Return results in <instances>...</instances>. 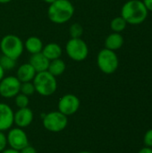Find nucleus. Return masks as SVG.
I'll return each instance as SVG.
<instances>
[{
    "instance_id": "obj_1",
    "label": "nucleus",
    "mask_w": 152,
    "mask_h": 153,
    "mask_svg": "<svg viewBox=\"0 0 152 153\" xmlns=\"http://www.w3.org/2000/svg\"><path fill=\"white\" fill-rule=\"evenodd\" d=\"M149 11L141 0H129L121 9V16L132 25L142 23L148 17Z\"/></svg>"
},
{
    "instance_id": "obj_2",
    "label": "nucleus",
    "mask_w": 152,
    "mask_h": 153,
    "mask_svg": "<svg viewBox=\"0 0 152 153\" xmlns=\"http://www.w3.org/2000/svg\"><path fill=\"white\" fill-rule=\"evenodd\" d=\"M74 13V6L70 0H56L47 9L48 19L56 24L69 22Z\"/></svg>"
},
{
    "instance_id": "obj_3",
    "label": "nucleus",
    "mask_w": 152,
    "mask_h": 153,
    "mask_svg": "<svg viewBox=\"0 0 152 153\" xmlns=\"http://www.w3.org/2000/svg\"><path fill=\"white\" fill-rule=\"evenodd\" d=\"M32 82L36 92L44 97L53 95L57 89L56 78L47 71L37 73Z\"/></svg>"
},
{
    "instance_id": "obj_4",
    "label": "nucleus",
    "mask_w": 152,
    "mask_h": 153,
    "mask_svg": "<svg viewBox=\"0 0 152 153\" xmlns=\"http://www.w3.org/2000/svg\"><path fill=\"white\" fill-rule=\"evenodd\" d=\"M0 49L3 55L17 60L24 50V43L18 36L7 34L0 41Z\"/></svg>"
},
{
    "instance_id": "obj_5",
    "label": "nucleus",
    "mask_w": 152,
    "mask_h": 153,
    "mask_svg": "<svg viewBox=\"0 0 152 153\" xmlns=\"http://www.w3.org/2000/svg\"><path fill=\"white\" fill-rule=\"evenodd\" d=\"M97 65L102 73L106 74H114L119 66V59L116 51L106 48L101 49L97 56Z\"/></svg>"
},
{
    "instance_id": "obj_6",
    "label": "nucleus",
    "mask_w": 152,
    "mask_h": 153,
    "mask_svg": "<svg viewBox=\"0 0 152 153\" xmlns=\"http://www.w3.org/2000/svg\"><path fill=\"white\" fill-rule=\"evenodd\" d=\"M65 51L72 60L82 62L88 57L89 47L82 38H71L66 43Z\"/></svg>"
},
{
    "instance_id": "obj_7",
    "label": "nucleus",
    "mask_w": 152,
    "mask_h": 153,
    "mask_svg": "<svg viewBox=\"0 0 152 153\" xmlns=\"http://www.w3.org/2000/svg\"><path fill=\"white\" fill-rule=\"evenodd\" d=\"M43 126L49 132L59 133L65 129L68 125V118L60 111H52L44 116Z\"/></svg>"
},
{
    "instance_id": "obj_8",
    "label": "nucleus",
    "mask_w": 152,
    "mask_h": 153,
    "mask_svg": "<svg viewBox=\"0 0 152 153\" xmlns=\"http://www.w3.org/2000/svg\"><path fill=\"white\" fill-rule=\"evenodd\" d=\"M7 143L10 148L20 152L24 147L29 145V139L22 128L14 127L9 129V132L6 135Z\"/></svg>"
},
{
    "instance_id": "obj_9",
    "label": "nucleus",
    "mask_w": 152,
    "mask_h": 153,
    "mask_svg": "<svg viewBox=\"0 0 152 153\" xmlns=\"http://www.w3.org/2000/svg\"><path fill=\"white\" fill-rule=\"evenodd\" d=\"M21 82L16 76H6L0 81V95L5 99L14 98L21 88Z\"/></svg>"
},
{
    "instance_id": "obj_10",
    "label": "nucleus",
    "mask_w": 152,
    "mask_h": 153,
    "mask_svg": "<svg viewBox=\"0 0 152 153\" xmlns=\"http://www.w3.org/2000/svg\"><path fill=\"white\" fill-rule=\"evenodd\" d=\"M81 106V101L79 98L73 94H65L62 96L58 101V111L66 117L75 114Z\"/></svg>"
},
{
    "instance_id": "obj_11",
    "label": "nucleus",
    "mask_w": 152,
    "mask_h": 153,
    "mask_svg": "<svg viewBox=\"0 0 152 153\" xmlns=\"http://www.w3.org/2000/svg\"><path fill=\"white\" fill-rule=\"evenodd\" d=\"M13 108L8 104L0 102V131L4 132L12 128L13 126Z\"/></svg>"
},
{
    "instance_id": "obj_12",
    "label": "nucleus",
    "mask_w": 152,
    "mask_h": 153,
    "mask_svg": "<svg viewBox=\"0 0 152 153\" xmlns=\"http://www.w3.org/2000/svg\"><path fill=\"white\" fill-rule=\"evenodd\" d=\"M34 115L30 108H19L16 112H14L13 116V124L16 125L17 127L25 128L28 127L33 121Z\"/></svg>"
},
{
    "instance_id": "obj_13",
    "label": "nucleus",
    "mask_w": 152,
    "mask_h": 153,
    "mask_svg": "<svg viewBox=\"0 0 152 153\" xmlns=\"http://www.w3.org/2000/svg\"><path fill=\"white\" fill-rule=\"evenodd\" d=\"M37 72L31 66L30 63H25L19 66L16 73V77L21 82H32Z\"/></svg>"
},
{
    "instance_id": "obj_14",
    "label": "nucleus",
    "mask_w": 152,
    "mask_h": 153,
    "mask_svg": "<svg viewBox=\"0 0 152 153\" xmlns=\"http://www.w3.org/2000/svg\"><path fill=\"white\" fill-rule=\"evenodd\" d=\"M49 62L50 61L42 54V52L31 55L29 61V63L31 65V66L35 69L37 73L47 71Z\"/></svg>"
},
{
    "instance_id": "obj_15",
    "label": "nucleus",
    "mask_w": 152,
    "mask_h": 153,
    "mask_svg": "<svg viewBox=\"0 0 152 153\" xmlns=\"http://www.w3.org/2000/svg\"><path fill=\"white\" fill-rule=\"evenodd\" d=\"M62 53H63L62 48L56 42L47 43V45L43 47V49H42V54L49 61L60 58L62 56Z\"/></svg>"
},
{
    "instance_id": "obj_16",
    "label": "nucleus",
    "mask_w": 152,
    "mask_h": 153,
    "mask_svg": "<svg viewBox=\"0 0 152 153\" xmlns=\"http://www.w3.org/2000/svg\"><path fill=\"white\" fill-rule=\"evenodd\" d=\"M123 45H124V38L121 35V33L112 32L106 38L105 48L109 50L116 51L121 48Z\"/></svg>"
},
{
    "instance_id": "obj_17",
    "label": "nucleus",
    "mask_w": 152,
    "mask_h": 153,
    "mask_svg": "<svg viewBox=\"0 0 152 153\" xmlns=\"http://www.w3.org/2000/svg\"><path fill=\"white\" fill-rule=\"evenodd\" d=\"M23 43H24V48L31 55L42 52L44 47L42 40L36 36L29 37Z\"/></svg>"
},
{
    "instance_id": "obj_18",
    "label": "nucleus",
    "mask_w": 152,
    "mask_h": 153,
    "mask_svg": "<svg viewBox=\"0 0 152 153\" xmlns=\"http://www.w3.org/2000/svg\"><path fill=\"white\" fill-rule=\"evenodd\" d=\"M65 69H66V65L65 61L62 60L61 58H57V59L51 60L49 62L47 72H49L55 77H57L62 75L65 73Z\"/></svg>"
},
{
    "instance_id": "obj_19",
    "label": "nucleus",
    "mask_w": 152,
    "mask_h": 153,
    "mask_svg": "<svg viewBox=\"0 0 152 153\" xmlns=\"http://www.w3.org/2000/svg\"><path fill=\"white\" fill-rule=\"evenodd\" d=\"M126 25H127V22L122 16L115 17L110 22V28L113 30V32L121 33L123 30H125V29L126 28Z\"/></svg>"
},
{
    "instance_id": "obj_20",
    "label": "nucleus",
    "mask_w": 152,
    "mask_h": 153,
    "mask_svg": "<svg viewBox=\"0 0 152 153\" xmlns=\"http://www.w3.org/2000/svg\"><path fill=\"white\" fill-rule=\"evenodd\" d=\"M16 65V60L9 57L5 55L0 56V66L4 69V71H9V70H13Z\"/></svg>"
},
{
    "instance_id": "obj_21",
    "label": "nucleus",
    "mask_w": 152,
    "mask_h": 153,
    "mask_svg": "<svg viewBox=\"0 0 152 153\" xmlns=\"http://www.w3.org/2000/svg\"><path fill=\"white\" fill-rule=\"evenodd\" d=\"M14 103L17 106L18 108H28L29 103H30V99L28 96L19 92L15 97H14Z\"/></svg>"
},
{
    "instance_id": "obj_22",
    "label": "nucleus",
    "mask_w": 152,
    "mask_h": 153,
    "mask_svg": "<svg viewBox=\"0 0 152 153\" xmlns=\"http://www.w3.org/2000/svg\"><path fill=\"white\" fill-rule=\"evenodd\" d=\"M20 92L30 97L31 95H33L36 91H35V87L32 82H22L21 83V88H20Z\"/></svg>"
},
{
    "instance_id": "obj_23",
    "label": "nucleus",
    "mask_w": 152,
    "mask_h": 153,
    "mask_svg": "<svg viewBox=\"0 0 152 153\" xmlns=\"http://www.w3.org/2000/svg\"><path fill=\"white\" fill-rule=\"evenodd\" d=\"M69 34L71 38H82L83 34V28L80 23H73L69 29Z\"/></svg>"
},
{
    "instance_id": "obj_24",
    "label": "nucleus",
    "mask_w": 152,
    "mask_h": 153,
    "mask_svg": "<svg viewBox=\"0 0 152 153\" xmlns=\"http://www.w3.org/2000/svg\"><path fill=\"white\" fill-rule=\"evenodd\" d=\"M143 142L146 147H150L152 148V129L148 130L145 134H144V138H143Z\"/></svg>"
},
{
    "instance_id": "obj_25",
    "label": "nucleus",
    "mask_w": 152,
    "mask_h": 153,
    "mask_svg": "<svg viewBox=\"0 0 152 153\" xmlns=\"http://www.w3.org/2000/svg\"><path fill=\"white\" fill-rule=\"evenodd\" d=\"M8 143H7V137L4 134V132L0 131V152L6 149Z\"/></svg>"
},
{
    "instance_id": "obj_26",
    "label": "nucleus",
    "mask_w": 152,
    "mask_h": 153,
    "mask_svg": "<svg viewBox=\"0 0 152 153\" xmlns=\"http://www.w3.org/2000/svg\"><path fill=\"white\" fill-rule=\"evenodd\" d=\"M20 153H37V151H36V149L34 148V147H32V146H30V144L29 145H27L26 147H24L22 150H21Z\"/></svg>"
},
{
    "instance_id": "obj_27",
    "label": "nucleus",
    "mask_w": 152,
    "mask_h": 153,
    "mask_svg": "<svg viewBox=\"0 0 152 153\" xmlns=\"http://www.w3.org/2000/svg\"><path fill=\"white\" fill-rule=\"evenodd\" d=\"M142 2H143L144 5L146 6L147 10L152 12V0H143Z\"/></svg>"
},
{
    "instance_id": "obj_28",
    "label": "nucleus",
    "mask_w": 152,
    "mask_h": 153,
    "mask_svg": "<svg viewBox=\"0 0 152 153\" xmlns=\"http://www.w3.org/2000/svg\"><path fill=\"white\" fill-rule=\"evenodd\" d=\"M138 153H152V148H150V147H144V148L141 149Z\"/></svg>"
},
{
    "instance_id": "obj_29",
    "label": "nucleus",
    "mask_w": 152,
    "mask_h": 153,
    "mask_svg": "<svg viewBox=\"0 0 152 153\" xmlns=\"http://www.w3.org/2000/svg\"><path fill=\"white\" fill-rule=\"evenodd\" d=\"M0 153H20V152H19L18 151H16V150L12 149V148H8V149L4 150L3 152H1Z\"/></svg>"
},
{
    "instance_id": "obj_30",
    "label": "nucleus",
    "mask_w": 152,
    "mask_h": 153,
    "mask_svg": "<svg viewBox=\"0 0 152 153\" xmlns=\"http://www.w3.org/2000/svg\"><path fill=\"white\" fill-rule=\"evenodd\" d=\"M4 77V69L0 66V81H1Z\"/></svg>"
},
{
    "instance_id": "obj_31",
    "label": "nucleus",
    "mask_w": 152,
    "mask_h": 153,
    "mask_svg": "<svg viewBox=\"0 0 152 153\" xmlns=\"http://www.w3.org/2000/svg\"><path fill=\"white\" fill-rule=\"evenodd\" d=\"M45 3H47V4H52V3H54L56 0H43Z\"/></svg>"
},
{
    "instance_id": "obj_32",
    "label": "nucleus",
    "mask_w": 152,
    "mask_h": 153,
    "mask_svg": "<svg viewBox=\"0 0 152 153\" xmlns=\"http://www.w3.org/2000/svg\"><path fill=\"white\" fill-rule=\"evenodd\" d=\"M12 0H0V4H7L10 3Z\"/></svg>"
},
{
    "instance_id": "obj_33",
    "label": "nucleus",
    "mask_w": 152,
    "mask_h": 153,
    "mask_svg": "<svg viewBox=\"0 0 152 153\" xmlns=\"http://www.w3.org/2000/svg\"><path fill=\"white\" fill-rule=\"evenodd\" d=\"M78 153H91V152H87V151H83V152H78Z\"/></svg>"
}]
</instances>
